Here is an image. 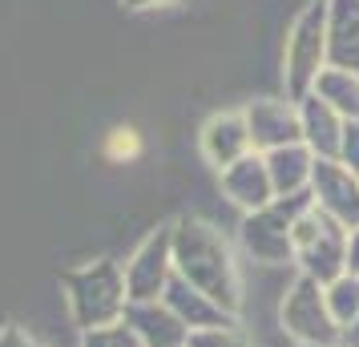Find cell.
Returning a JSON list of instances; mask_svg holds the SVG:
<instances>
[{"label":"cell","mask_w":359,"mask_h":347,"mask_svg":"<svg viewBox=\"0 0 359 347\" xmlns=\"http://www.w3.org/2000/svg\"><path fill=\"white\" fill-rule=\"evenodd\" d=\"M327 13H331V4L315 0L307 13L294 20L291 45H287V65H291L294 93H307L311 81H319V61L327 53Z\"/></svg>","instance_id":"6da1fadb"},{"label":"cell","mask_w":359,"mask_h":347,"mask_svg":"<svg viewBox=\"0 0 359 347\" xmlns=\"http://www.w3.org/2000/svg\"><path fill=\"white\" fill-rule=\"evenodd\" d=\"M331 57L359 73V0H331Z\"/></svg>","instance_id":"7a4b0ae2"},{"label":"cell","mask_w":359,"mask_h":347,"mask_svg":"<svg viewBox=\"0 0 359 347\" xmlns=\"http://www.w3.org/2000/svg\"><path fill=\"white\" fill-rule=\"evenodd\" d=\"M105 154H109V158H133V154H137V133L133 130H114L109 142H105Z\"/></svg>","instance_id":"3957f363"},{"label":"cell","mask_w":359,"mask_h":347,"mask_svg":"<svg viewBox=\"0 0 359 347\" xmlns=\"http://www.w3.org/2000/svg\"><path fill=\"white\" fill-rule=\"evenodd\" d=\"M149 4H178V0H126V8H149Z\"/></svg>","instance_id":"277c9868"}]
</instances>
